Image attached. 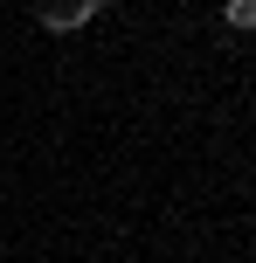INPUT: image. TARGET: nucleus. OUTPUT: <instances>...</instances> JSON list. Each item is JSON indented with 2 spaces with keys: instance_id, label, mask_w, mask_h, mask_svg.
Masks as SVG:
<instances>
[{
  "instance_id": "nucleus-2",
  "label": "nucleus",
  "mask_w": 256,
  "mask_h": 263,
  "mask_svg": "<svg viewBox=\"0 0 256 263\" xmlns=\"http://www.w3.org/2000/svg\"><path fill=\"white\" fill-rule=\"evenodd\" d=\"M222 28L229 35H256V0H222Z\"/></svg>"
},
{
  "instance_id": "nucleus-1",
  "label": "nucleus",
  "mask_w": 256,
  "mask_h": 263,
  "mask_svg": "<svg viewBox=\"0 0 256 263\" xmlns=\"http://www.w3.org/2000/svg\"><path fill=\"white\" fill-rule=\"evenodd\" d=\"M97 7H104V0H42V28H49V35H76Z\"/></svg>"
}]
</instances>
